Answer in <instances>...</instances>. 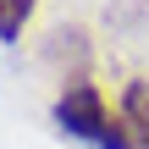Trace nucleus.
I'll list each match as a JSON object with an SVG mask.
<instances>
[{
    "instance_id": "1",
    "label": "nucleus",
    "mask_w": 149,
    "mask_h": 149,
    "mask_svg": "<svg viewBox=\"0 0 149 149\" xmlns=\"http://www.w3.org/2000/svg\"><path fill=\"white\" fill-rule=\"evenodd\" d=\"M111 105H105V94H100V83H88V77H72L61 94H55V127L61 133H72V138H83V144H100L105 133H111Z\"/></svg>"
},
{
    "instance_id": "2",
    "label": "nucleus",
    "mask_w": 149,
    "mask_h": 149,
    "mask_svg": "<svg viewBox=\"0 0 149 149\" xmlns=\"http://www.w3.org/2000/svg\"><path fill=\"white\" fill-rule=\"evenodd\" d=\"M122 127H127V138L138 149H149V77H127V88H122Z\"/></svg>"
},
{
    "instance_id": "3",
    "label": "nucleus",
    "mask_w": 149,
    "mask_h": 149,
    "mask_svg": "<svg viewBox=\"0 0 149 149\" xmlns=\"http://www.w3.org/2000/svg\"><path fill=\"white\" fill-rule=\"evenodd\" d=\"M33 11H39V0H0V44H17L22 28L33 22Z\"/></svg>"
}]
</instances>
